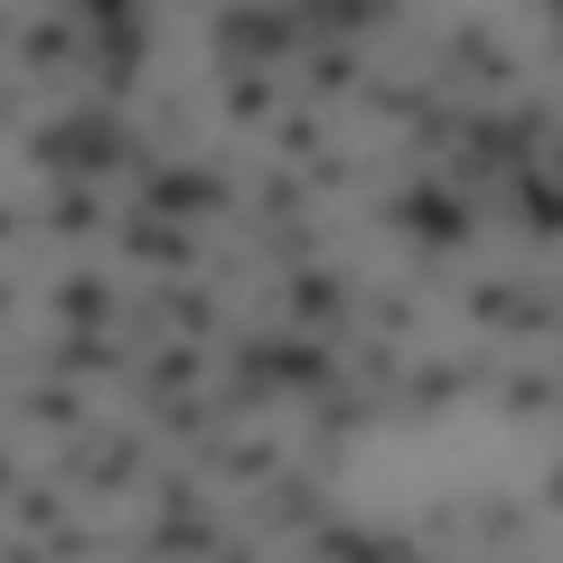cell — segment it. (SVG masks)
Listing matches in <instances>:
<instances>
[{"instance_id": "f6af8a7d", "label": "cell", "mask_w": 563, "mask_h": 563, "mask_svg": "<svg viewBox=\"0 0 563 563\" xmlns=\"http://www.w3.org/2000/svg\"><path fill=\"white\" fill-rule=\"evenodd\" d=\"M498 563H526V554H498Z\"/></svg>"}, {"instance_id": "f35d334b", "label": "cell", "mask_w": 563, "mask_h": 563, "mask_svg": "<svg viewBox=\"0 0 563 563\" xmlns=\"http://www.w3.org/2000/svg\"><path fill=\"white\" fill-rule=\"evenodd\" d=\"M20 113H29V95H20V85H0V141L20 132Z\"/></svg>"}, {"instance_id": "484cf974", "label": "cell", "mask_w": 563, "mask_h": 563, "mask_svg": "<svg viewBox=\"0 0 563 563\" xmlns=\"http://www.w3.org/2000/svg\"><path fill=\"white\" fill-rule=\"evenodd\" d=\"M10 517H20V536H57L66 517H76V488H57V479H38V488H10Z\"/></svg>"}, {"instance_id": "9a60e30c", "label": "cell", "mask_w": 563, "mask_h": 563, "mask_svg": "<svg viewBox=\"0 0 563 563\" xmlns=\"http://www.w3.org/2000/svg\"><path fill=\"white\" fill-rule=\"evenodd\" d=\"M207 366H217V347H188V339L141 347V357H132V395H141V404H179V395H198Z\"/></svg>"}, {"instance_id": "4fadbf2b", "label": "cell", "mask_w": 563, "mask_h": 563, "mask_svg": "<svg viewBox=\"0 0 563 563\" xmlns=\"http://www.w3.org/2000/svg\"><path fill=\"white\" fill-rule=\"evenodd\" d=\"M122 254L132 263H151V282H188V273H207V244L188 235V225H161V217H122Z\"/></svg>"}, {"instance_id": "b9f144b4", "label": "cell", "mask_w": 563, "mask_h": 563, "mask_svg": "<svg viewBox=\"0 0 563 563\" xmlns=\"http://www.w3.org/2000/svg\"><path fill=\"white\" fill-rule=\"evenodd\" d=\"M10 488H20V470H10V461H0V507H10Z\"/></svg>"}, {"instance_id": "7402d4cb", "label": "cell", "mask_w": 563, "mask_h": 563, "mask_svg": "<svg viewBox=\"0 0 563 563\" xmlns=\"http://www.w3.org/2000/svg\"><path fill=\"white\" fill-rule=\"evenodd\" d=\"M507 198V217L526 225L536 244H554V225H563V198H554V169H507V179H488Z\"/></svg>"}, {"instance_id": "83f0119b", "label": "cell", "mask_w": 563, "mask_h": 563, "mask_svg": "<svg viewBox=\"0 0 563 563\" xmlns=\"http://www.w3.org/2000/svg\"><path fill=\"white\" fill-rule=\"evenodd\" d=\"M498 413L507 422H544V413H554V366H517V376H498Z\"/></svg>"}, {"instance_id": "5b68a950", "label": "cell", "mask_w": 563, "mask_h": 563, "mask_svg": "<svg viewBox=\"0 0 563 563\" xmlns=\"http://www.w3.org/2000/svg\"><path fill=\"white\" fill-rule=\"evenodd\" d=\"M141 217H161V225H198V217H235V179L207 161H151L141 169Z\"/></svg>"}, {"instance_id": "6da1fadb", "label": "cell", "mask_w": 563, "mask_h": 563, "mask_svg": "<svg viewBox=\"0 0 563 563\" xmlns=\"http://www.w3.org/2000/svg\"><path fill=\"white\" fill-rule=\"evenodd\" d=\"M29 161L47 169V179H76V188H95V179H113V169H151L161 161V141H141L132 132V113H113V103H95V95H66L57 113H38L29 122Z\"/></svg>"}, {"instance_id": "d590c367", "label": "cell", "mask_w": 563, "mask_h": 563, "mask_svg": "<svg viewBox=\"0 0 563 563\" xmlns=\"http://www.w3.org/2000/svg\"><path fill=\"white\" fill-rule=\"evenodd\" d=\"M498 339H554V291H526L517 310H507V329Z\"/></svg>"}, {"instance_id": "3957f363", "label": "cell", "mask_w": 563, "mask_h": 563, "mask_svg": "<svg viewBox=\"0 0 563 563\" xmlns=\"http://www.w3.org/2000/svg\"><path fill=\"white\" fill-rule=\"evenodd\" d=\"M376 225H385V235H404V244L422 254V263H413L422 282H442V263L461 254L470 235H479V207H470L461 188L442 179V169H422L413 188H395V198H376Z\"/></svg>"}, {"instance_id": "7a4b0ae2", "label": "cell", "mask_w": 563, "mask_h": 563, "mask_svg": "<svg viewBox=\"0 0 563 563\" xmlns=\"http://www.w3.org/2000/svg\"><path fill=\"white\" fill-rule=\"evenodd\" d=\"M225 366H235V385L254 404H282V395L320 404L329 385H339V347L301 339V329H244V339H225Z\"/></svg>"}, {"instance_id": "bcb514c9", "label": "cell", "mask_w": 563, "mask_h": 563, "mask_svg": "<svg viewBox=\"0 0 563 563\" xmlns=\"http://www.w3.org/2000/svg\"><path fill=\"white\" fill-rule=\"evenodd\" d=\"M132 563H141V554H132Z\"/></svg>"}, {"instance_id": "d6986e66", "label": "cell", "mask_w": 563, "mask_h": 563, "mask_svg": "<svg viewBox=\"0 0 563 563\" xmlns=\"http://www.w3.org/2000/svg\"><path fill=\"white\" fill-rule=\"evenodd\" d=\"M10 413H20L29 432H66V442H76L85 422H95V404H85V385H57V376H38V385H20V395H10Z\"/></svg>"}, {"instance_id": "44dd1931", "label": "cell", "mask_w": 563, "mask_h": 563, "mask_svg": "<svg viewBox=\"0 0 563 563\" xmlns=\"http://www.w3.org/2000/svg\"><path fill=\"white\" fill-rule=\"evenodd\" d=\"M442 103L451 95H432V85H413V76H376V66H366V85H357V113H385V122H404V132H422Z\"/></svg>"}, {"instance_id": "8992f818", "label": "cell", "mask_w": 563, "mask_h": 563, "mask_svg": "<svg viewBox=\"0 0 563 563\" xmlns=\"http://www.w3.org/2000/svg\"><path fill=\"white\" fill-rule=\"evenodd\" d=\"M207 47H217V66H254V76H273L282 57H301V10H217L207 20Z\"/></svg>"}, {"instance_id": "52a82bcc", "label": "cell", "mask_w": 563, "mask_h": 563, "mask_svg": "<svg viewBox=\"0 0 563 563\" xmlns=\"http://www.w3.org/2000/svg\"><path fill=\"white\" fill-rule=\"evenodd\" d=\"M470 385H488V347H479V357H422V366H404V385H395V404H385V413H404V422H442L451 404L470 395Z\"/></svg>"}, {"instance_id": "8fae6325", "label": "cell", "mask_w": 563, "mask_h": 563, "mask_svg": "<svg viewBox=\"0 0 563 563\" xmlns=\"http://www.w3.org/2000/svg\"><path fill=\"white\" fill-rule=\"evenodd\" d=\"M132 329H169V339H188V347H217V301H207L198 282H151L141 291V310H132Z\"/></svg>"}, {"instance_id": "4dcf8cb0", "label": "cell", "mask_w": 563, "mask_h": 563, "mask_svg": "<svg viewBox=\"0 0 563 563\" xmlns=\"http://www.w3.org/2000/svg\"><path fill=\"white\" fill-rule=\"evenodd\" d=\"M517 301H526V273H498V282H470V301H461V310H470V320L488 329V339H498V329H507V310H517Z\"/></svg>"}, {"instance_id": "60d3db41", "label": "cell", "mask_w": 563, "mask_h": 563, "mask_svg": "<svg viewBox=\"0 0 563 563\" xmlns=\"http://www.w3.org/2000/svg\"><path fill=\"white\" fill-rule=\"evenodd\" d=\"M217 563H263V554H254V544H217Z\"/></svg>"}, {"instance_id": "f546056e", "label": "cell", "mask_w": 563, "mask_h": 563, "mask_svg": "<svg viewBox=\"0 0 563 563\" xmlns=\"http://www.w3.org/2000/svg\"><path fill=\"white\" fill-rule=\"evenodd\" d=\"M461 526H479V544H488V563H498L507 544L526 536V507H517V498H479V507H461Z\"/></svg>"}, {"instance_id": "9c48e42d", "label": "cell", "mask_w": 563, "mask_h": 563, "mask_svg": "<svg viewBox=\"0 0 563 563\" xmlns=\"http://www.w3.org/2000/svg\"><path fill=\"white\" fill-rule=\"evenodd\" d=\"M347 310H357L347 273H329V263H301V273H282V320L301 329V339H339Z\"/></svg>"}, {"instance_id": "2e32d148", "label": "cell", "mask_w": 563, "mask_h": 563, "mask_svg": "<svg viewBox=\"0 0 563 563\" xmlns=\"http://www.w3.org/2000/svg\"><path fill=\"white\" fill-rule=\"evenodd\" d=\"M461 85H517V57H507L488 29H451L442 38V85H432V95L461 103Z\"/></svg>"}, {"instance_id": "74e56055", "label": "cell", "mask_w": 563, "mask_h": 563, "mask_svg": "<svg viewBox=\"0 0 563 563\" xmlns=\"http://www.w3.org/2000/svg\"><path fill=\"white\" fill-rule=\"evenodd\" d=\"M347 179H357V161H347V151H329V161H310V169H301V188H310V198H339Z\"/></svg>"}, {"instance_id": "ac0fdd59", "label": "cell", "mask_w": 563, "mask_h": 563, "mask_svg": "<svg viewBox=\"0 0 563 563\" xmlns=\"http://www.w3.org/2000/svg\"><path fill=\"white\" fill-rule=\"evenodd\" d=\"M47 310H57L66 339H113V282L103 273H66L57 291H47Z\"/></svg>"}, {"instance_id": "836d02e7", "label": "cell", "mask_w": 563, "mask_h": 563, "mask_svg": "<svg viewBox=\"0 0 563 563\" xmlns=\"http://www.w3.org/2000/svg\"><path fill=\"white\" fill-rule=\"evenodd\" d=\"M263 254H273L282 263V273H301V263H320V225H273V235H263Z\"/></svg>"}, {"instance_id": "603a6c76", "label": "cell", "mask_w": 563, "mask_h": 563, "mask_svg": "<svg viewBox=\"0 0 563 563\" xmlns=\"http://www.w3.org/2000/svg\"><path fill=\"white\" fill-rule=\"evenodd\" d=\"M38 235H57V244H85V235H103V188L47 179V198H38Z\"/></svg>"}, {"instance_id": "e0dca14e", "label": "cell", "mask_w": 563, "mask_h": 563, "mask_svg": "<svg viewBox=\"0 0 563 563\" xmlns=\"http://www.w3.org/2000/svg\"><path fill=\"white\" fill-rule=\"evenodd\" d=\"M132 357H141L132 339H47V347H38V376H57V385H85V376H132Z\"/></svg>"}, {"instance_id": "1f68e13d", "label": "cell", "mask_w": 563, "mask_h": 563, "mask_svg": "<svg viewBox=\"0 0 563 563\" xmlns=\"http://www.w3.org/2000/svg\"><path fill=\"white\" fill-rule=\"evenodd\" d=\"M151 507H161V517H217L198 470H161V479H151Z\"/></svg>"}, {"instance_id": "e575fe53", "label": "cell", "mask_w": 563, "mask_h": 563, "mask_svg": "<svg viewBox=\"0 0 563 563\" xmlns=\"http://www.w3.org/2000/svg\"><path fill=\"white\" fill-rule=\"evenodd\" d=\"M366 320H376L385 339L404 347V339H413V329H422V301H413V291H376V301H366Z\"/></svg>"}, {"instance_id": "5bb4252c", "label": "cell", "mask_w": 563, "mask_h": 563, "mask_svg": "<svg viewBox=\"0 0 563 563\" xmlns=\"http://www.w3.org/2000/svg\"><path fill=\"white\" fill-rule=\"evenodd\" d=\"M282 461H291L282 432H217V442H198V479H225V488H263Z\"/></svg>"}, {"instance_id": "ee69618b", "label": "cell", "mask_w": 563, "mask_h": 563, "mask_svg": "<svg viewBox=\"0 0 563 563\" xmlns=\"http://www.w3.org/2000/svg\"><path fill=\"white\" fill-rule=\"evenodd\" d=\"M0 47H10V20H0Z\"/></svg>"}, {"instance_id": "cb8c5ba5", "label": "cell", "mask_w": 563, "mask_h": 563, "mask_svg": "<svg viewBox=\"0 0 563 563\" xmlns=\"http://www.w3.org/2000/svg\"><path fill=\"white\" fill-rule=\"evenodd\" d=\"M273 161H282V169L329 161V113H310V103H282V113H273Z\"/></svg>"}, {"instance_id": "d4e9b609", "label": "cell", "mask_w": 563, "mask_h": 563, "mask_svg": "<svg viewBox=\"0 0 563 563\" xmlns=\"http://www.w3.org/2000/svg\"><path fill=\"white\" fill-rule=\"evenodd\" d=\"M217 113L225 122H273L282 113V85L254 76V66H217Z\"/></svg>"}, {"instance_id": "4316f807", "label": "cell", "mask_w": 563, "mask_h": 563, "mask_svg": "<svg viewBox=\"0 0 563 563\" xmlns=\"http://www.w3.org/2000/svg\"><path fill=\"white\" fill-rule=\"evenodd\" d=\"M254 217H263V235H273V225H301L310 217L301 169H263V179H254Z\"/></svg>"}, {"instance_id": "7c38bea8", "label": "cell", "mask_w": 563, "mask_h": 563, "mask_svg": "<svg viewBox=\"0 0 563 563\" xmlns=\"http://www.w3.org/2000/svg\"><path fill=\"white\" fill-rule=\"evenodd\" d=\"M10 47H20V66H29L38 85H85V20H76V10H57V20H29Z\"/></svg>"}, {"instance_id": "ba28073f", "label": "cell", "mask_w": 563, "mask_h": 563, "mask_svg": "<svg viewBox=\"0 0 563 563\" xmlns=\"http://www.w3.org/2000/svg\"><path fill=\"white\" fill-rule=\"evenodd\" d=\"M291 563H432L422 554V536H404V526H310L301 536V554Z\"/></svg>"}, {"instance_id": "ab89813d", "label": "cell", "mask_w": 563, "mask_h": 563, "mask_svg": "<svg viewBox=\"0 0 563 563\" xmlns=\"http://www.w3.org/2000/svg\"><path fill=\"white\" fill-rule=\"evenodd\" d=\"M29 235V217H20V207H0V244H20Z\"/></svg>"}, {"instance_id": "d6a6232c", "label": "cell", "mask_w": 563, "mask_h": 563, "mask_svg": "<svg viewBox=\"0 0 563 563\" xmlns=\"http://www.w3.org/2000/svg\"><path fill=\"white\" fill-rule=\"evenodd\" d=\"M357 385H366L376 404H395V385H404V347H395V339H366V347H357Z\"/></svg>"}, {"instance_id": "277c9868", "label": "cell", "mask_w": 563, "mask_h": 563, "mask_svg": "<svg viewBox=\"0 0 563 563\" xmlns=\"http://www.w3.org/2000/svg\"><path fill=\"white\" fill-rule=\"evenodd\" d=\"M141 479H151V432H122V422H85L57 451V488H85V498H132Z\"/></svg>"}, {"instance_id": "f1b7e54d", "label": "cell", "mask_w": 563, "mask_h": 563, "mask_svg": "<svg viewBox=\"0 0 563 563\" xmlns=\"http://www.w3.org/2000/svg\"><path fill=\"white\" fill-rule=\"evenodd\" d=\"M376 413H385L376 395H339V385H329V395L310 404V432H320V442H347V432H366Z\"/></svg>"}, {"instance_id": "7bdbcfd3", "label": "cell", "mask_w": 563, "mask_h": 563, "mask_svg": "<svg viewBox=\"0 0 563 563\" xmlns=\"http://www.w3.org/2000/svg\"><path fill=\"white\" fill-rule=\"evenodd\" d=\"M0 320H10V282H0Z\"/></svg>"}, {"instance_id": "ffe728a7", "label": "cell", "mask_w": 563, "mask_h": 563, "mask_svg": "<svg viewBox=\"0 0 563 563\" xmlns=\"http://www.w3.org/2000/svg\"><path fill=\"white\" fill-rule=\"evenodd\" d=\"M357 85H366V47H320V38H310L301 47V103H310V113H320V103H357Z\"/></svg>"}, {"instance_id": "8d00e7d4", "label": "cell", "mask_w": 563, "mask_h": 563, "mask_svg": "<svg viewBox=\"0 0 563 563\" xmlns=\"http://www.w3.org/2000/svg\"><path fill=\"white\" fill-rule=\"evenodd\" d=\"M95 554H103V536H95V526H76V517L47 536V563H95Z\"/></svg>"}, {"instance_id": "30bf717a", "label": "cell", "mask_w": 563, "mask_h": 563, "mask_svg": "<svg viewBox=\"0 0 563 563\" xmlns=\"http://www.w3.org/2000/svg\"><path fill=\"white\" fill-rule=\"evenodd\" d=\"M329 517H339L329 488L310 479V470H291V461H282L273 479H263V498H254V526H263V536H310V526H329Z\"/></svg>"}]
</instances>
